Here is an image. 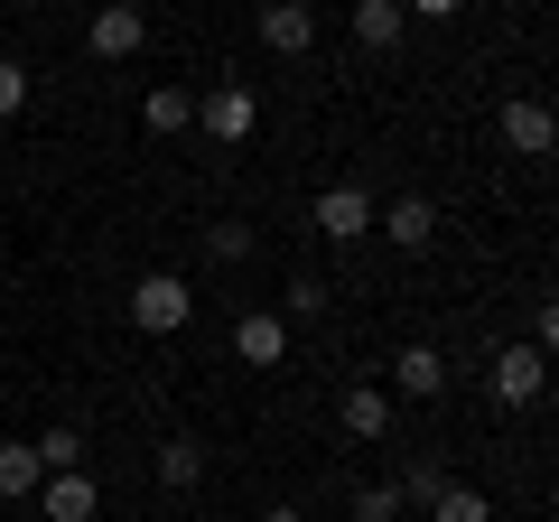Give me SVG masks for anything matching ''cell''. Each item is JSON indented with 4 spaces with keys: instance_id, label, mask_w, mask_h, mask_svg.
<instances>
[{
    "instance_id": "obj_13",
    "label": "cell",
    "mask_w": 559,
    "mask_h": 522,
    "mask_svg": "<svg viewBox=\"0 0 559 522\" xmlns=\"http://www.w3.org/2000/svg\"><path fill=\"white\" fill-rule=\"evenodd\" d=\"M140 121H150V131L168 141V131H187V121H197V94H187V84H159V94L140 103Z\"/></svg>"
},
{
    "instance_id": "obj_1",
    "label": "cell",
    "mask_w": 559,
    "mask_h": 522,
    "mask_svg": "<svg viewBox=\"0 0 559 522\" xmlns=\"http://www.w3.org/2000/svg\"><path fill=\"white\" fill-rule=\"evenodd\" d=\"M187 318H197V289H187L178 271H150V281H131V327H140V336H178Z\"/></svg>"
},
{
    "instance_id": "obj_5",
    "label": "cell",
    "mask_w": 559,
    "mask_h": 522,
    "mask_svg": "<svg viewBox=\"0 0 559 522\" xmlns=\"http://www.w3.org/2000/svg\"><path fill=\"white\" fill-rule=\"evenodd\" d=\"M318 234L326 242H364L373 234V197H364V187H326L318 197Z\"/></svg>"
},
{
    "instance_id": "obj_12",
    "label": "cell",
    "mask_w": 559,
    "mask_h": 522,
    "mask_svg": "<svg viewBox=\"0 0 559 522\" xmlns=\"http://www.w3.org/2000/svg\"><path fill=\"white\" fill-rule=\"evenodd\" d=\"M345 429H355V439H382V429H392V392L355 382V392H345Z\"/></svg>"
},
{
    "instance_id": "obj_11",
    "label": "cell",
    "mask_w": 559,
    "mask_h": 522,
    "mask_svg": "<svg viewBox=\"0 0 559 522\" xmlns=\"http://www.w3.org/2000/svg\"><path fill=\"white\" fill-rule=\"evenodd\" d=\"M392 382L411 392V402H439V392H448V364H439V345H401V355H392Z\"/></svg>"
},
{
    "instance_id": "obj_16",
    "label": "cell",
    "mask_w": 559,
    "mask_h": 522,
    "mask_svg": "<svg viewBox=\"0 0 559 522\" xmlns=\"http://www.w3.org/2000/svg\"><path fill=\"white\" fill-rule=\"evenodd\" d=\"M197 476H205V448L197 439H159V485H178V495H187Z\"/></svg>"
},
{
    "instance_id": "obj_7",
    "label": "cell",
    "mask_w": 559,
    "mask_h": 522,
    "mask_svg": "<svg viewBox=\"0 0 559 522\" xmlns=\"http://www.w3.org/2000/svg\"><path fill=\"white\" fill-rule=\"evenodd\" d=\"M234 355L252 364V373H271V364L289 355V318H271V308H252V318L234 327Z\"/></svg>"
},
{
    "instance_id": "obj_14",
    "label": "cell",
    "mask_w": 559,
    "mask_h": 522,
    "mask_svg": "<svg viewBox=\"0 0 559 522\" xmlns=\"http://www.w3.org/2000/svg\"><path fill=\"white\" fill-rule=\"evenodd\" d=\"M38 485H47V466H38V439L0 448V495H38Z\"/></svg>"
},
{
    "instance_id": "obj_21",
    "label": "cell",
    "mask_w": 559,
    "mask_h": 522,
    "mask_svg": "<svg viewBox=\"0 0 559 522\" xmlns=\"http://www.w3.org/2000/svg\"><path fill=\"white\" fill-rule=\"evenodd\" d=\"M401 10H419V20H457L466 0H401Z\"/></svg>"
},
{
    "instance_id": "obj_10",
    "label": "cell",
    "mask_w": 559,
    "mask_h": 522,
    "mask_svg": "<svg viewBox=\"0 0 559 522\" xmlns=\"http://www.w3.org/2000/svg\"><path fill=\"white\" fill-rule=\"evenodd\" d=\"M373 234H392L401 252H429V242H439V205H429V197H401L392 215H373Z\"/></svg>"
},
{
    "instance_id": "obj_2",
    "label": "cell",
    "mask_w": 559,
    "mask_h": 522,
    "mask_svg": "<svg viewBox=\"0 0 559 522\" xmlns=\"http://www.w3.org/2000/svg\"><path fill=\"white\" fill-rule=\"evenodd\" d=\"M540 382H550V355H540V345H503L495 373H485V402H495V411H522V402H540Z\"/></svg>"
},
{
    "instance_id": "obj_3",
    "label": "cell",
    "mask_w": 559,
    "mask_h": 522,
    "mask_svg": "<svg viewBox=\"0 0 559 522\" xmlns=\"http://www.w3.org/2000/svg\"><path fill=\"white\" fill-rule=\"evenodd\" d=\"M261 47H271V57H308V47H318L308 0H261Z\"/></svg>"
},
{
    "instance_id": "obj_22",
    "label": "cell",
    "mask_w": 559,
    "mask_h": 522,
    "mask_svg": "<svg viewBox=\"0 0 559 522\" xmlns=\"http://www.w3.org/2000/svg\"><path fill=\"white\" fill-rule=\"evenodd\" d=\"M252 10H261V0H252Z\"/></svg>"
},
{
    "instance_id": "obj_4",
    "label": "cell",
    "mask_w": 559,
    "mask_h": 522,
    "mask_svg": "<svg viewBox=\"0 0 559 522\" xmlns=\"http://www.w3.org/2000/svg\"><path fill=\"white\" fill-rule=\"evenodd\" d=\"M140 38H150V20H140L131 0H103V10H94V57H103V66L140 57Z\"/></svg>"
},
{
    "instance_id": "obj_6",
    "label": "cell",
    "mask_w": 559,
    "mask_h": 522,
    "mask_svg": "<svg viewBox=\"0 0 559 522\" xmlns=\"http://www.w3.org/2000/svg\"><path fill=\"white\" fill-rule=\"evenodd\" d=\"M503 150H522V159H550V141H559V121H550V103H503Z\"/></svg>"
},
{
    "instance_id": "obj_15",
    "label": "cell",
    "mask_w": 559,
    "mask_h": 522,
    "mask_svg": "<svg viewBox=\"0 0 559 522\" xmlns=\"http://www.w3.org/2000/svg\"><path fill=\"white\" fill-rule=\"evenodd\" d=\"M429 522H495V503H485L476 485H439V495H429Z\"/></svg>"
},
{
    "instance_id": "obj_20",
    "label": "cell",
    "mask_w": 559,
    "mask_h": 522,
    "mask_svg": "<svg viewBox=\"0 0 559 522\" xmlns=\"http://www.w3.org/2000/svg\"><path fill=\"white\" fill-rule=\"evenodd\" d=\"M20 103H28V66H10V57H0V121L20 112Z\"/></svg>"
},
{
    "instance_id": "obj_19",
    "label": "cell",
    "mask_w": 559,
    "mask_h": 522,
    "mask_svg": "<svg viewBox=\"0 0 559 522\" xmlns=\"http://www.w3.org/2000/svg\"><path fill=\"white\" fill-rule=\"evenodd\" d=\"M401 503H411L401 485H364V495H355V522H401Z\"/></svg>"
},
{
    "instance_id": "obj_9",
    "label": "cell",
    "mask_w": 559,
    "mask_h": 522,
    "mask_svg": "<svg viewBox=\"0 0 559 522\" xmlns=\"http://www.w3.org/2000/svg\"><path fill=\"white\" fill-rule=\"evenodd\" d=\"M197 112H205V131H215V141H252L261 103H252V84H224V94H205Z\"/></svg>"
},
{
    "instance_id": "obj_8",
    "label": "cell",
    "mask_w": 559,
    "mask_h": 522,
    "mask_svg": "<svg viewBox=\"0 0 559 522\" xmlns=\"http://www.w3.org/2000/svg\"><path fill=\"white\" fill-rule=\"evenodd\" d=\"M38 503H47V522H94V476H84V466H57V476L38 485Z\"/></svg>"
},
{
    "instance_id": "obj_18",
    "label": "cell",
    "mask_w": 559,
    "mask_h": 522,
    "mask_svg": "<svg viewBox=\"0 0 559 522\" xmlns=\"http://www.w3.org/2000/svg\"><path fill=\"white\" fill-rule=\"evenodd\" d=\"M38 466L57 476V466H84V429H47L38 439Z\"/></svg>"
},
{
    "instance_id": "obj_17",
    "label": "cell",
    "mask_w": 559,
    "mask_h": 522,
    "mask_svg": "<svg viewBox=\"0 0 559 522\" xmlns=\"http://www.w3.org/2000/svg\"><path fill=\"white\" fill-rule=\"evenodd\" d=\"M355 38L364 47H392L401 38V0H355Z\"/></svg>"
}]
</instances>
